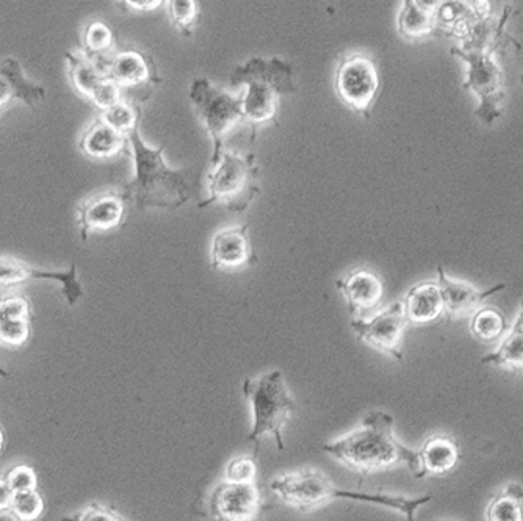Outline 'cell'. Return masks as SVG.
Returning a JSON list of instances; mask_svg holds the SVG:
<instances>
[{
    "mask_svg": "<svg viewBox=\"0 0 523 521\" xmlns=\"http://www.w3.org/2000/svg\"><path fill=\"white\" fill-rule=\"evenodd\" d=\"M511 18V8L505 7L502 18L494 21L491 15L478 19L469 33L461 40V46L451 47V54L461 58L469 65L466 82L462 90H472L480 99L475 115L481 123L492 126L495 119L502 116L503 101L506 98L505 72L497 62L495 54L506 44H520L508 35L506 22Z\"/></svg>",
    "mask_w": 523,
    "mask_h": 521,
    "instance_id": "obj_1",
    "label": "cell"
},
{
    "mask_svg": "<svg viewBox=\"0 0 523 521\" xmlns=\"http://www.w3.org/2000/svg\"><path fill=\"white\" fill-rule=\"evenodd\" d=\"M395 418L375 410L362 418L358 428L323 446V451L343 467L368 475L395 465H408L414 476L419 471V454L395 437Z\"/></svg>",
    "mask_w": 523,
    "mask_h": 521,
    "instance_id": "obj_2",
    "label": "cell"
},
{
    "mask_svg": "<svg viewBox=\"0 0 523 521\" xmlns=\"http://www.w3.org/2000/svg\"><path fill=\"white\" fill-rule=\"evenodd\" d=\"M270 487L282 503L304 514L317 511L334 500H353L386 507L390 511L403 514L408 521H415V514L420 507L426 506L433 500L431 493L417 498H406V496L389 495V493L351 492V490L339 489L334 486V482L325 471L318 468L287 471L273 478Z\"/></svg>",
    "mask_w": 523,
    "mask_h": 521,
    "instance_id": "obj_3",
    "label": "cell"
},
{
    "mask_svg": "<svg viewBox=\"0 0 523 521\" xmlns=\"http://www.w3.org/2000/svg\"><path fill=\"white\" fill-rule=\"evenodd\" d=\"M134 151L135 176L121 188L124 201L140 209H179L196 193V179L187 169L168 168L163 160L165 148L152 149L141 138L140 130L127 135Z\"/></svg>",
    "mask_w": 523,
    "mask_h": 521,
    "instance_id": "obj_4",
    "label": "cell"
},
{
    "mask_svg": "<svg viewBox=\"0 0 523 521\" xmlns=\"http://www.w3.org/2000/svg\"><path fill=\"white\" fill-rule=\"evenodd\" d=\"M243 395L253 410V429L248 437L254 448L253 456H259L260 445L267 437L275 440L279 450H284V426L296 410L284 373L273 370L259 378L246 379Z\"/></svg>",
    "mask_w": 523,
    "mask_h": 521,
    "instance_id": "obj_5",
    "label": "cell"
},
{
    "mask_svg": "<svg viewBox=\"0 0 523 521\" xmlns=\"http://www.w3.org/2000/svg\"><path fill=\"white\" fill-rule=\"evenodd\" d=\"M232 83L248 85L242 96V110L245 119L254 124L268 123L275 118L279 94L295 91L292 69L279 58L254 57L245 66L235 69Z\"/></svg>",
    "mask_w": 523,
    "mask_h": 521,
    "instance_id": "obj_6",
    "label": "cell"
},
{
    "mask_svg": "<svg viewBox=\"0 0 523 521\" xmlns=\"http://www.w3.org/2000/svg\"><path fill=\"white\" fill-rule=\"evenodd\" d=\"M209 176L210 198L202 202L201 207L223 202L229 209L242 212L253 201L257 193L254 180L257 166L254 157H243L234 152H221L220 159L212 166Z\"/></svg>",
    "mask_w": 523,
    "mask_h": 521,
    "instance_id": "obj_7",
    "label": "cell"
},
{
    "mask_svg": "<svg viewBox=\"0 0 523 521\" xmlns=\"http://www.w3.org/2000/svg\"><path fill=\"white\" fill-rule=\"evenodd\" d=\"M190 99L195 105L199 119L213 141L212 166L220 159L223 138L245 119L242 96L234 98L220 88L213 87L207 79H196L190 90Z\"/></svg>",
    "mask_w": 523,
    "mask_h": 521,
    "instance_id": "obj_8",
    "label": "cell"
},
{
    "mask_svg": "<svg viewBox=\"0 0 523 521\" xmlns=\"http://www.w3.org/2000/svg\"><path fill=\"white\" fill-rule=\"evenodd\" d=\"M379 72L372 58L365 54L345 55L336 74L339 98L354 112L370 118V107L379 90Z\"/></svg>",
    "mask_w": 523,
    "mask_h": 521,
    "instance_id": "obj_9",
    "label": "cell"
},
{
    "mask_svg": "<svg viewBox=\"0 0 523 521\" xmlns=\"http://www.w3.org/2000/svg\"><path fill=\"white\" fill-rule=\"evenodd\" d=\"M408 324L403 302L398 301L386 309L379 310L368 320L356 318L351 321V329L365 345L386 356L394 357L395 360H401V342Z\"/></svg>",
    "mask_w": 523,
    "mask_h": 521,
    "instance_id": "obj_10",
    "label": "cell"
},
{
    "mask_svg": "<svg viewBox=\"0 0 523 521\" xmlns=\"http://www.w3.org/2000/svg\"><path fill=\"white\" fill-rule=\"evenodd\" d=\"M212 521H257L264 509L259 486L220 482L210 495Z\"/></svg>",
    "mask_w": 523,
    "mask_h": 521,
    "instance_id": "obj_11",
    "label": "cell"
},
{
    "mask_svg": "<svg viewBox=\"0 0 523 521\" xmlns=\"http://www.w3.org/2000/svg\"><path fill=\"white\" fill-rule=\"evenodd\" d=\"M124 215L126 201L121 195V190L102 191L91 196L79 207V226L83 240H87L88 234L94 230L105 232L121 226Z\"/></svg>",
    "mask_w": 523,
    "mask_h": 521,
    "instance_id": "obj_12",
    "label": "cell"
},
{
    "mask_svg": "<svg viewBox=\"0 0 523 521\" xmlns=\"http://www.w3.org/2000/svg\"><path fill=\"white\" fill-rule=\"evenodd\" d=\"M437 274H439L437 284L441 287L442 298H444L445 313L450 318L473 315L480 309L484 299L495 295V293L502 292L506 287L505 284H498L489 288V290H478V288L470 285L469 282L458 281V279L448 277L442 266L437 268Z\"/></svg>",
    "mask_w": 523,
    "mask_h": 521,
    "instance_id": "obj_13",
    "label": "cell"
},
{
    "mask_svg": "<svg viewBox=\"0 0 523 521\" xmlns=\"http://www.w3.org/2000/svg\"><path fill=\"white\" fill-rule=\"evenodd\" d=\"M337 287L347 299L351 313L375 309L383 301L384 282L370 268H356L337 282Z\"/></svg>",
    "mask_w": 523,
    "mask_h": 521,
    "instance_id": "obj_14",
    "label": "cell"
},
{
    "mask_svg": "<svg viewBox=\"0 0 523 521\" xmlns=\"http://www.w3.org/2000/svg\"><path fill=\"white\" fill-rule=\"evenodd\" d=\"M253 251L248 240V226L228 227L215 235L212 266L215 270H235L251 262Z\"/></svg>",
    "mask_w": 523,
    "mask_h": 521,
    "instance_id": "obj_15",
    "label": "cell"
},
{
    "mask_svg": "<svg viewBox=\"0 0 523 521\" xmlns=\"http://www.w3.org/2000/svg\"><path fill=\"white\" fill-rule=\"evenodd\" d=\"M419 454V471L415 478L444 476L455 470L459 464V446L450 435L437 434L426 440Z\"/></svg>",
    "mask_w": 523,
    "mask_h": 521,
    "instance_id": "obj_16",
    "label": "cell"
},
{
    "mask_svg": "<svg viewBox=\"0 0 523 521\" xmlns=\"http://www.w3.org/2000/svg\"><path fill=\"white\" fill-rule=\"evenodd\" d=\"M403 306L409 323H433L445 312L441 287L434 281L420 282L409 290Z\"/></svg>",
    "mask_w": 523,
    "mask_h": 521,
    "instance_id": "obj_17",
    "label": "cell"
},
{
    "mask_svg": "<svg viewBox=\"0 0 523 521\" xmlns=\"http://www.w3.org/2000/svg\"><path fill=\"white\" fill-rule=\"evenodd\" d=\"M439 2L422 0H404L398 15V32L409 41H419L425 36L436 33L434 11Z\"/></svg>",
    "mask_w": 523,
    "mask_h": 521,
    "instance_id": "obj_18",
    "label": "cell"
},
{
    "mask_svg": "<svg viewBox=\"0 0 523 521\" xmlns=\"http://www.w3.org/2000/svg\"><path fill=\"white\" fill-rule=\"evenodd\" d=\"M126 138L98 118L80 138V149L93 159H112L124 149Z\"/></svg>",
    "mask_w": 523,
    "mask_h": 521,
    "instance_id": "obj_19",
    "label": "cell"
},
{
    "mask_svg": "<svg viewBox=\"0 0 523 521\" xmlns=\"http://www.w3.org/2000/svg\"><path fill=\"white\" fill-rule=\"evenodd\" d=\"M110 79L121 88H132L152 79L151 60L140 52H123L110 62Z\"/></svg>",
    "mask_w": 523,
    "mask_h": 521,
    "instance_id": "obj_20",
    "label": "cell"
},
{
    "mask_svg": "<svg viewBox=\"0 0 523 521\" xmlns=\"http://www.w3.org/2000/svg\"><path fill=\"white\" fill-rule=\"evenodd\" d=\"M0 77L10 87L11 98L26 102L33 110L46 98V90L27 79L21 63L16 58H5L4 62L0 63Z\"/></svg>",
    "mask_w": 523,
    "mask_h": 521,
    "instance_id": "obj_21",
    "label": "cell"
},
{
    "mask_svg": "<svg viewBox=\"0 0 523 521\" xmlns=\"http://www.w3.org/2000/svg\"><path fill=\"white\" fill-rule=\"evenodd\" d=\"M486 521H523V487L509 482L492 498L486 509Z\"/></svg>",
    "mask_w": 523,
    "mask_h": 521,
    "instance_id": "obj_22",
    "label": "cell"
},
{
    "mask_svg": "<svg viewBox=\"0 0 523 521\" xmlns=\"http://www.w3.org/2000/svg\"><path fill=\"white\" fill-rule=\"evenodd\" d=\"M481 362L484 365L505 368L509 371H523V329L514 323L513 329L503 338L502 345L494 353L487 354Z\"/></svg>",
    "mask_w": 523,
    "mask_h": 521,
    "instance_id": "obj_23",
    "label": "cell"
},
{
    "mask_svg": "<svg viewBox=\"0 0 523 521\" xmlns=\"http://www.w3.org/2000/svg\"><path fill=\"white\" fill-rule=\"evenodd\" d=\"M69 76L73 80L74 88L83 96L91 98L93 91L98 88L102 80L107 79L104 72L88 57L85 52H74L68 54Z\"/></svg>",
    "mask_w": 523,
    "mask_h": 521,
    "instance_id": "obj_24",
    "label": "cell"
},
{
    "mask_svg": "<svg viewBox=\"0 0 523 521\" xmlns=\"http://www.w3.org/2000/svg\"><path fill=\"white\" fill-rule=\"evenodd\" d=\"M508 318L502 310L492 306H481L473 313L470 332L481 343L497 342L508 331Z\"/></svg>",
    "mask_w": 523,
    "mask_h": 521,
    "instance_id": "obj_25",
    "label": "cell"
},
{
    "mask_svg": "<svg viewBox=\"0 0 523 521\" xmlns=\"http://www.w3.org/2000/svg\"><path fill=\"white\" fill-rule=\"evenodd\" d=\"M85 54L91 58H102L112 51L113 33L102 21H91L85 29Z\"/></svg>",
    "mask_w": 523,
    "mask_h": 521,
    "instance_id": "obj_26",
    "label": "cell"
},
{
    "mask_svg": "<svg viewBox=\"0 0 523 521\" xmlns=\"http://www.w3.org/2000/svg\"><path fill=\"white\" fill-rule=\"evenodd\" d=\"M35 279L60 284L63 296H65L69 306H74L83 296L82 284H80L79 279H77V266L74 265V263L66 273H63V271L40 270V268H38Z\"/></svg>",
    "mask_w": 523,
    "mask_h": 521,
    "instance_id": "obj_27",
    "label": "cell"
},
{
    "mask_svg": "<svg viewBox=\"0 0 523 521\" xmlns=\"http://www.w3.org/2000/svg\"><path fill=\"white\" fill-rule=\"evenodd\" d=\"M44 500L38 490L15 493L8 514L16 521H37L43 515Z\"/></svg>",
    "mask_w": 523,
    "mask_h": 521,
    "instance_id": "obj_28",
    "label": "cell"
},
{
    "mask_svg": "<svg viewBox=\"0 0 523 521\" xmlns=\"http://www.w3.org/2000/svg\"><path fill=\"white\" fill-rule=\"evenodd\" d=\"M38 268L13 257H0V287L10 288L35 279Z\"/></svg>",
    "mask_w": 523,
    "mask_h": 521,
    "instance_id": "obj_29",
    "label": "cell"
},
{
    "mask_svg": "<svg viewBox=\"0 0 523 521\" xmlns=\"http://www.w3.org/2000/svg\"><path fill=\"white\" fill-rule=\"evenodd\" d=\"M101 118L116 132L127 137L138 127V112L129 102L123 101L107 112L101 113Z\"/></svg>",
    "mask_w": 523,
    "mask_h": 521,
    "instance_id": "obj_30",
    "label": "cell"
},
{
    "mask_svg": "<svg viewBox=\"0 0 523 521\" xmlns=\"http://www.w3.org/2000/svg\"><path fill=\"white\" fill-rule=\"evenodd\" d=\"M257 478V464L254 456H239L229 462L224 470V482L231 484H254Z\"/></svg>",
    "mask_w": 523,
    "mask_h": 521,
    "instance_id": "obj_31",
    "label": "cell"
},
{
    "mask_svg": "<svg viewBox=\"0 0 523 521\" xmlns=\"http://www.w3.org/2000/svg\"><path fill=\"white\" fill-rule=\"evenodd\" d=\"M171 22L179 32L188 35L199 16V7L195 0H171L168 2Z\"/></svg>",
    "mask_w": 523,
    "mask_h": 521,
    "instance_id": "obj_32",
    "label": "cell"
},
{
    "mask_svg": "<svg viewBox=\"0 0 523 521\" xmlns=\"http://www.w3.org/2000/svg\"><path fill=\"white\" fill-rule=\"evenodd\" d=\"M90 99L101 110V113H104L124 101L123 88L115 80L107 77V79L99 83L98 88L93 91Z\"/></svg>",
    "mask_w": 523,
    "mask_h": 521,
    "instance_id": "obj_33",
    "label": "cell"
},
{
    "mask_svg": "<svg viewBox=\"0 0 523 521\" xmlns=\"http://www.w3.org/2000/svg\"><path fill=\"white\" fill-rule=\"evenodd\" d=\"M29 334V321L0 320V343L13 346L24 345Z\"/></svg>",
    "mask_w": 523,
    "mask_h": 521,
    "instance_id": "obj_34",
    "label": "cell"
},
{
    "mask_svg": "<svg viewBox=\"0 0 523 521\" xmlns=\"http://www.w3.org/2000/svg\"><path fill=\"white\" fill-rule=\"evenodd\" d=\"M32 317L30 304L22 296H7L0 298V320L29 321Z\"/></svg>",
    "mask_w": 523,
    "mask_h": 521,
    "instance_id": "obj_35",
    "label": "cell"
},
{
    "mask_svg": "<svg viewBox=\"0 0 523 521\" xmlns=\"http://www.w3.org/2000/svg\"><path fill=\"white\" fill-rule=\"evenodd\" d=\"M5 479H7L10 489L15 493L37 490V473H35L33 468L26 467V465H19V467L13 468Z\"/></svg>",
    "mask_w": 523,
    "mask_h": 521,
    "instance_id": "obj_36",
    "label": "cell"
},
{
    "mask_svg": "<svg viewBox=\"0 0 523 521\" xmlns=\"http://www.w3.org/2000/svg\"><path fill=\"white\" fill-rule=\"evenodd\" d=\"M62 521H124V518L116 514L112 507L93 503L85 507L79 514L62 518Z\"/></svg>",
    "mask_w": 523,
    "mask_h": 521,
    "instance_id": "obj_37",
    "label": "cell"
},
{
    "mask_svg": "<svg viewBox=\"0 0 523 521\" xmlns=\"http://www.w3.org/2000/svg\"><path fill=\"white\" fill-rule=\"evenodd\" d=\"M15 492L8 486L7 479L0 478V514H8Z\"/></svg>",
    "mask_w": 523,
    "mask_h": 521,
    "instance_id": "obj_38",
    "label": "cell"
},
{
    "mask_svg": "<svg viewBox=\"0 0 523 521\" xmlns=\"http://www.w3.org/2000/svg\"><path fill=\"white\" fill-rule=\"evenodd\" d=\"M126 5L138 11L156 10L159 5H162L160 0H126Z\"/></svg>",
    "mask_w": 523,
    "mask_h": 521,
    "instance_id": "obj_39",
    "label": "cell"
},
{
    "mask_svg": "<svg viewBox=\"0 0 523 521\" xmlns=\"http://www.w3.org/2000/svg\"><path fill=\"white\" fill-rule=\"evenodd\" d=\"M11 99L13 98H11L10 87H8L7 82H5L2 77H0V108L4 107V105H7Z\"/></svg>",
    "mask_w": 523,
    "mask_h": 521,
    "instance_id": "obj_40",
    "label": "cell"
},
{
    "mask_svg": "<svg viewBox=\"0 0 523 521\" xmlns=\"http://www.w3.org/2000/svg\"><path fill=\"white\" fill-rule=\"evenodd\" d=\"M516 323L519 324L520 327L523 329V301H522V309H520L519 315H517Z\"/></svg>",
    "mask_w": 523,
    "mask_h": 521,
    "instance_id": "obj_41",
    "label": "cell"
},
{
    "mask_svg": "<svg viewBox=\"0 0 523 521\" xmlns=\"http://www.w3.org/2000/svg\"><path fill=\"white\" fill-rule=\"evenodd\" d=\"M0 521H16L10 514H0Z\"/></svg>",
    "mask_w": 523,
    "mask_h": 521,
    "instance_id": "obj_42",
    "label": "cell"
},
{
    "mask_svg": "<svg viewBox=\"0 0 523 521\" xmlns=\"http://www.w3.org/2000/svg\"><path fill=\"white\" fill-rule=\"evenodd\" d=\"M4 442H5L4 431H2V428H0V451H2V448H4Z\"/></svg>",
    "mask_w": 523,
    "mask_h": 521,
    "instance_id": "obj_43",
    "label": "cell"
},
{
    "mask_svg": "<svg viewBox=\"0 0 523 521\" xmlns=\"http://www.w3.org/2000/svg\"><path fill=\"white\" fill-rule=\"evenodd\" d=\"M520 82L523 83V74H522V77H520Z\"/></svg>",
    "mask_w": 523,
    "mask_h": 521,
    "instance_id": "obj_44",
    "label": "cell"
}]
</instances>
